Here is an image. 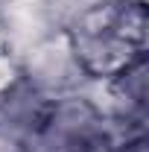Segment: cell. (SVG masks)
Segmentation results:
<instances>
[{
  "mask_svg": "<svg viewBox=\"0 0 149 152\" xmlns=\"http://www.w3.org/2000/svg\"><path fill=\"white\" fill-rule=\"evenodd\" d=\"M18 82H20L18 58L12 56V53H6V50H0V96L6 94V91H12Z\"/></svg>",
  "mask_w": 149,
  "mask_h": 152,
  "instance_id": "52a82bcc",
  "label": "cell"
},
{
  "mask_svg": "<svg viewBox=\"0 0 149 152\" xmlns=\"http://www.w3.org/2000/svg\"><path fill=\"white\" fill-rule=\"evenodd\" d=\"M0 50H3V23H0Z\"/></svg>",
  "mask_w": 149,
  "mask_h": 152,
  "instance_id": "ba28073f",
  "label": "cell"
},
{
  "mask_svg": "<svg viewBox=\"0 0 149 152\" xmlns=\"http://www.w3.org/2000/svg\"><path fill=\"white\" fill-rule=\"evenodd\" d=\"M117 96L123 99V105L134 114H146V96H149V67L146 56H140L134 64H129L120 76L111 79Z\"/></svg>",
  "mask_w": 149,
  "mask_h": 152,
  "instance_id": "277c9868",
  "label": "cell"
},
{
  "mask_svg": "<svg viewBox=\"0 0 149 152\" xmlns=\"http://www.w3.org/2000/svg\"><path fill=\"white\" fill-rule=\"evenodd\" d=\"M85 149H88L85 143H79L73 137H67L64 132L47 126L44 120H41V126L35 132L23 140V152H85Z\"/></svg>",
  "mask_w": 149,
  "mask_h": 152,
  "instance_id": "8992f818",
  "label": "cell"
},
{
  "mask_svg": "<svg viewBox=\"0 0 149 152\" xmlns=\"http://www.w3.org/2000/svg\"><path fill=\"white\" fill-rule=\"evenodd\" d=\"M73 50L79 64L85 67L88 76L96 79H114L120 76L129 64H134L143 53V47L131 44L126 38L114 35L111 29H99V32H85V35H70Z\"/></svg>",
  "mask_w": 149,
  "mask_h": 152,
  "instance_id": "3957f363",
  "label": "cell"
},
{
  "mask_svg": "<svg viewBox=\"0 0 149 152\" xmlns=\"http://www.w3.org/2000/svg\"><path fill=\"white\" fill-rule=\"evenodd\" d=\"M18 64H20V82L29 85L35 94H41L47 102L76 94L79 85L88 79L67 32H56V35L44 38L26 56H20Z\"/></svg>",
  "mask_w": 149,
  "mask_h": 152,
  "instance_id": "6da1fadb",
  "label": "cell"
},
{
  "mask_svg": "<svg viewBox=\"0 0 149 152\" xmlns=\"http://www.w3.org/2000/svg\"><path fill=\"white\" fill-rule=\"evenodd\" d=\"M0 23H3V50L20 61L44 38L64 32V23L50 3L35 0H0Z\"/></svg>",
  "mask_w": 149,
  "mask_h": 152,
  "instance_id": "7a4b0ae2",
  "label": "cell"
},
{
  "mask_svg": "<svg viewBox=\"0 0 149 152\" xmlns=\"http://www.w3.org/2000/svg\"><path fill=\"white\" fill-rule=\"evenodd\" d=\"M108 29L114 35H120V38H126V41L146 50V29H149L146 6H140V3H117Z\"/></svg>",
  "mask_w": 149,
  "mask_h": 152,
  "instance_id": "5b68a950",
  "label": "cell"
}]
</instances>
